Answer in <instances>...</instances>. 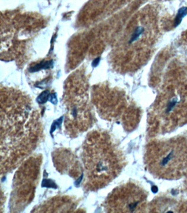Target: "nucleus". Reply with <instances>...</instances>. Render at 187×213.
<instances>
[{
  "label": "nucleus",
  "instance_id": "1",
  "mask_svg": "<svg viewBox=\"0 0 187 213\" xmlns=\"http://www.w3.org/2000/svg\"><path fill=\"white\" fill-rule=\"evenodd\" d=\"M89 136L83 153L86 184L92 190L98 189L117 175L122 167V159L108 135L96 131Z\"/></svg>",
  "mask_w": 187,
  "mask_h": 213
},
{
  "label": "nucleus",
  "instance_id": "2",
  "mask_svg": "<svg viewBox=\"0 0 187 213\" xmlns=\"http://www.w3.org/2000/svg\"><path fill=\"white\" fill-rule=\"evenodd\" d=\"M145 159L154 175L164 179H179L187 172V139L178 137L153 142L146 149Z\"/></svg>",
  "mask_w": 187,
  "mask_h": 213
},
{
  "label": "nucleus",
  "instance_id": "3",
  "mask_svg": "<svg viewBox=\"0 0 187 213\" xmlns=\"http://www.w3.org/2000/svg\"><path fill=\"white\" fill-rule=\"evenodd\" d=\"M150 123L164 132L187 122V90L171 87L162 93L150 114Z\"/></svg>",
  "mask_w": 187,
  "mask_h": 213
},
{
  "label": "nucleus",
  "instance_id": "4",
  "mask_svg": "<svg viewBox=\"0 0 187 213\" xmlns=\"http://www.w3.org/2000/svg\"><path fill=\"white\" fill-rule=\"evenodd\" d=\"M127 44L132 49L136 68L145 63L159 38V23L157 19L137 18L133 22Z\"/></svg>",
  "mask_w": 187,
  "mask_h": 213
},
{
  "label": "nucleus",
  "instance_id": "5",
  "mask_svg": "<svg viewBox=\"0 0 187 213\" xmlns=\"http://www.w3.org/2000/svg\"><path fill=\"white\" fill-rule=\"evenodd\" d=\"M147 195L142 188L135 183L125 184L116 188L106 202L109 212L142 213L145 210Z\"/></svg>",
  "mask_w": 187,
  "mask_h": 213
},
{
  "label": "nucleus",
  "instance_id": "6",
  "mask_svg": "<svg viewBox=\"0 0 187 213\" xmlns=\"http://www.w3.org/2000/svg\"><path fill=\"white\" fill-rule=\"evenodd\" d=\"M40 159L33 157L26 162L17 173L15 180L16 194L20 199L27 201L34 190V183L38 179Z\"/></svg>",
  "mask_w": 187,
  "mask_h": 213
},
{
  "label": "nucleus",
  "instance_id": "7",
  "mask_svg": "<svg viewBox=\"0 0 187 213\" xmlns=\"http://www.w3.org/2000/svg\"><path fill=\"white\" fill-rule=\"evenodd\" d=\"M53 65V61L52 60L47 61L45 62H42L40 64H37L35 66L30 69V72H37L41 69H47L50 67H52Z\"/></svg>",
  "mask_w": 187,
  "mask_h": 213
},
{
  "label": "nucleus",
  "instance_id": "8",
  "mask_svg": "<svg viewBox=\"0 0 187 213\" xmlns=\"http://www.w3.org/2000/svg\"><path fill=\"white\" fill-rule=\"evenodd\" d=\"M187 14V8L182 7L180 8L178 12V14L177 15V17L176 18V25H178L180 24L182 19Z\"/></svg>",
  "mask_w": 187,
  "mask_h": 213
},
{
  "label": "nucleus",
  "instance_id": "9",
  "mask_svg": "<svg viewBox=\"0 0 187 213\" xmlns=\"http://www.w3.org/2000/svg\"><path fill=\"white\" fill-rule=\"evenodd\" d=\"M49 95L50 94L49 90H45L38 97L37 101L40 104H44L46 101L49 100Z\"/></svg>",
  "mask_w": 187,
  "mask_h": 213
},
{
  "label": "nucleus",
  "instance_id": "10",
  "mask_svg": "<svg viewBox=\"0 0 187 213\" xmlns=\"http://www.w3.org/2000/svg\"><path fill=\"white\" fill-rule=\"evenodd\" d=\"M42 187L57 188V186L56 183H54V182L51 180L44 179L43 180V182L42 183Z\"/></svg>",
  "mask_w": 187,
  "mask_h": 213
},
{
  "label": "nucleus",
  "instance_id": "11",
  "mask_svg": "<svg viewBox=\"0 0 187 213\" xmlns=\"http://www.w3.org/2000/svg\"><path fill=\"white\" fill-rule=\"evenodd\" d=\"M49 101L51 102L53 104H56L57 103V99L56 94V93L51 94L49 95Z\"/></svg>",
  "mask_w": 187,
  "mask_h": 213
},
{
  "label": "nucleus",
  "instance_id": "12",
  "mask_svg": "<svg viewBox=\"0 0 187 213\" xmlns=\"http://www.w3.org/2000/svg\"><path fill=\"white\" fill-rule=\"evenodd\" d=\"M99 61H100V58H96V59L92 61V66H93V67H96L97 66H98V65L99 64Z\"/></svg>",
  "mask_w": 187,
  "mask_h": 213
},
{
  "label": "nucleus",
  "instance_id": "13",
  "mask_svg": "<svg viewBox=\"0 0 187 213\" xmlns=\"http://www.w3.org/2000/svg\"><path fill=\"white\" fill-rule=\"evenodd\" d=\"M186 185H187V183H186Z\"/></svg>",
  "mask_w": 187,
  "mask_h": 213
}]
</instances>
